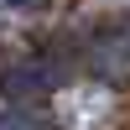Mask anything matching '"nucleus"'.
Segmentation results:
<instances>
[{"label": "nucleus", "instance_id": "f03ea898", "mask_svg": "<svg viewBox=\"0 0 130 130\" xmlns=\"http://www.w3.org/2000/svg\"><path fill=\"white\" fill-rule=\"evenodd\" d=\"M42 10H47V0H0V31L21 26V21H37Z\"/></svg>", "mask_w": 130, "mask_h": 130}, {"label": "nucleus", "instance_id": "f257e3e1", "mask_svg": "<svg viewBox=\"0 0 130 130\" xmlns=\"http://www.w3.org/2000/svg\"><path fill=\"white\" fill-rule=\"evenodd\" d=\"M83 68L99 83H130V16H115L89 31L83 42Z\"/></svg>", "mask_w": 130, "mask_h": 130}]
</instances>
